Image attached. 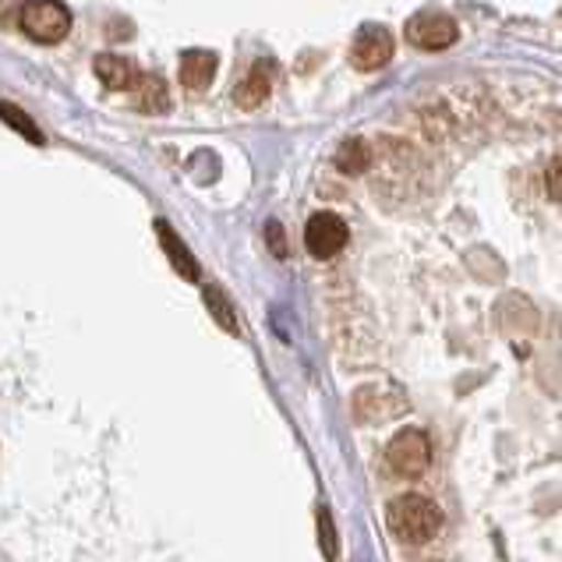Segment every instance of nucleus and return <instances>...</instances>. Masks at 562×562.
<instances>
[{
	"mask_svg": "<svg viewBox=\"0 0 562 562\" xmlns=\"http://www.w3.org/2000/svg\"><path fill=\"white\" fill-rule=\"evenodd\" d=\"M385 524H390V531L396 541L404 544H422L428 538L439 535L442 527V509L428 499V495H396V499L385 506Z\"/></svg>",
	"mask_w": 562,
	"mask_h": 562,
	"instance_id": "obj_1",
	"label": "nucleus"
},
{
	"mask_svg": "<svg viewBox=\"0 0 562 562\" xmlns=\"http://www.w3.org/2000/svg\"><path fill=\"white\" fill-rule=\"evenodd\" d=\"M95 78L106 86V89H132L135 86V64L132 60H124L117 54H100L95 57Z\"/></svg>",
	"mask_w": 562,
	"mask_h": 562,
	"instance_id": "obj_9",
	"label": "nucleus"
},
{
	"mask_svg": "<svg viewBox=\"0 0 562 562\" xmlns=\"http://www.w3.org/2000/svg\"><path fill=\"white\" fill-rule=\"evenodd\" d=\"M132 89H135V106L146 110V114H164V110L170 106L167 82L159 75H138Z\"/></svg>",
	"mask_w": 562,
	"mask_h": 562,
	"instance_id": "obj_11",
	"label": "nucleus"
},
{
	"mask_svg": "<svg viewBox=\"0 0 562 562\" xmlns=\"http://www.w3.org/2000/svg\"><path fill=\"white\" fill-rule=\"evenodd\" d=\"M347 237H350L347 223L336 213H315L308 220V227H304V245H308L315 259H333V255H340Z\"/></svg>",
	"mask_w": 562,
	"mask_h": 562,
	"instance_id": "obj_5",
	"label": "nucleus"
},
{
	"mask_svg": "<svg viewBox=\"0 0 562 562\" xmlns=\"http://www.w3.org/2000/svg\"><path fill=\"white\" fill-rule=\"evenodd\" d=\"M460 36V25L442 11H422L407 22V40L417 50H446Z\"/></svg>",
	"mask_w": 562,
	"mask_h": 562,
	"instance_id": "obj_4",
	"label": "nucleus"
},
{
	"mask_svg": "<svg viewBox=\"0 0 562 562\" xmlns=\"http://www.w3.org/2000/svg\"><path fill=\"white\" fill-rule=\"evenodd\" d=\"M156 234H159V245H164L170 266L178 269L184 280H199V262H195V255H191L184 240H181L178 234H173V227H170L167 220H159V223H156Z\"/></svg>",
	"mask_w": 562,
	"mask_h": 562,
	"instance_id": "obj_8",
	"label": "nucleus"
},
{
	"mask_svg": "<svg viewBox=\"0 0 562 562\" xmlns=\"http://www.w3.org/2000/svg\"><path fill=\"white\" fill-rule=\"evenodd\" d=\"M318 541H323L326 562H336V555H340V541H336V527H333L329 509H318Z\"/></svg>",
	"mask_w": 562,
	"mask_h": 562,
	"instance_id": "obj_15",
	"label": "nucleus"
},
{
	"mask_svg": "<svg viewBox=\"0 0 562 562\" xmlns=\"http://www.w3.org/2000/svg\"><path fill=\"white\" fill-rule=\"evenodd\" d=\"M385 460H390V468L404 477H417L428 471L431 463V442L422 428H404L396 431L390 449H385Z\"/></svg>",
	"mask_w": 562,
	"mask_h": 562,
	"instance_id": "obj_3",
	"label": "nucleus"
},
{
	"mask_svg": "<svg viewBox=\"0 0 562 562\" xmlns=\"http://www.w3.org/2000/svg\"><path fill=\"white\" fill-rule=\"evenodd\" d=\"M390 57H393V36H390V29H379V25H368L355 40V50H350V60H355V68L361 71H375Z\"/></svg>",
	"mask_w": 562,
	"mask_h": 562,
	"instance_id": "obj_6",
	"label": "nucleus"
},
{
	"mask_svg": "<svg viewBox=\"0 0 562 562\" xmlns=\"http://www.w3.org/2000/svg\"><path fill=\"white\" fill-rule=\"evenodd\" d=\"M0 117H4L19 135H25L29 142H36V146H43V132H40V127L29 121V114H22V110L14 106V103H4V100H0Z\"/></svg>",
	"mask_w": 562,
	"mask_h": 562,
	"instance_id": "obj_14",
	"label": "nucleus"
},
{
	"mask_svg": "<svg viewBox=\"0 0 562 562\" xmlns=\"http://www.w3.org/2000/svg\"><path fill=\"white\" fill-rule=\"evenodd\" d=\"M202 301H205V308L213 312L216 323L227 329V333H237V315H234V304L227 301V294L220 291V286H205L202 291Z\"/></svg>",
	"mask_w": 562,
	"mask_h": 562,
	"instance_id": "obj_12",
	"label": "nucleus"
},
{
	"mask_svg": "<svg viewBox=\"0 0 562 562\" xmlns=\"http://www.w3.org/2000/svg\"><path fill=\"white\" fill-rule=\"evenodd\" d=\"M544 184H549V195H552L555 202H562V156L549 164V173H544Z\"/></svg>",
	"mask_w": 562,
	"mask_h": 562,
	"instance_id": "obj_16",
	"label": "nucleus"
},
{
	"mask_svg": "<svg viewBox=\"0 0 562 562\" xmlns=\"http://www.w3.org/2000/svg\"><path fill=\"white\" fill-rule=\"evenodd\" d=\"M269 245H272V251H277L280 259H283V255H286V245H283V227H280V223H269Z\"/></svg>",
	"mask_w": 562,
	"mask_h": 562,
	"instance_id": "obj_18",
	"label": "nucleus"
},
{
	"mask_svg": "<svg viewBox=\"0 0 562 562\" xmlns=\"http://www.w3.org/2000/svg\"><path fill=\"white\" fill-rule=\"evenodd\" d=\"M272 92V64L269 60H259L251 68V75L234 89V103L245 106V110H255L266 103V95Z\"/></svg>",
	"mask_w": 562,
	"mask_h": 562,
	"instance_id": "obj_7",
	"label": "nucleus"
},
{
	"mask_svg": "<svg viewBox=\"0 0 562 562\" xmlns=\"http://www.w3.org/2000/svg\"><path fill=\"white\" fill-rule=\"evenodd\" d=\"M216 75V54H205V50H191L181 60V86L191 92H202Z\"/></svg>",
	"mask_w": 562,
	"mask_h": 562,
	"instance_id": "obj_10",
	"label": "nucleus"
},
{
	"mask_svg": "<svg viewBox=\"0 0 562 562\" xmlns=\"http://www.w3.org/2000/svg\"><path fill=\"white\" fill-rule=\"evenodd\" d=\"M19 25L36 43H60L71 29V11L60 0H29V4H22Z\"/></svg>",
	"mask_w": 562,
	"mask_h": 562,
	"instance_id": "obj_2",
	"label": "nucleus"
},
{
	"mask_svg": "<svg viewBox=\"0 0 562 562\" xmlns=\"http://www.w3.org/2000/svg\"><path fill=\"white\" fill-rule=\"evenodd\" d=\"M22 19V4L19 0H0V25H14Z\"/></svg>",
	"mask_w": 562,
	"mask_h": 562,
	"instance_id": "obj_17",
	"label": "nucleus"
},
{
	"mask_svg": "<svg viewBox=\"0 0 562 562\" xmlns=\"http://www.w3.org/2000/svg\"><path fill=\"white\" fill-rule=\"evenodd\" d=\"M368 164H372V153H368V146L358 138L344 142L340 153H336V167L344 173H361V170H368Z\"/></svg>",
	"mask_w": 562,
	"mask_h": 562,
	"instance_id": "obj_13",
	"label": "nucleus"
}]
</instances>
